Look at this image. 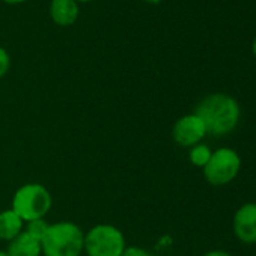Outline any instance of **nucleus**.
<instances>
[{
  "label": "nucleus",
  "mask_w": 256,
  "mask_h": 256,
  "mask_svg": "<svg viewBox=\"0 0 256 256\" xmlns=\"http://www.w3.org/2000/svg\"><path fill=\"white\" fill-rule=\"evenodd\" d=\"M0 256H8V253H6V252H2V250H0Z\"/></svg>",
  "instance_id": "aec40b11"
},
{
  "label": "nucleus",
  "mask_w": 256,
  "mask_h": 256,
  "mask_svg": "<svg viewBox=\"0 0 256 256\" xmlns=\"http://www.w3.org/2000/svg\"><path fill=\"white\" fill-rule=\"evenodd\" d=\"M240 156L228 148L212 152L210 162L204 168L205 178L212 186H226L234 181L240 172Z\"/></svg>",
  "instance_id": "39448f33"
},
{
  "label": "nucleus",
  "mask_w": 256,
  "mask_h": 256,
  "mask_svg": "<svg viewBox=\"0 0 256 256\" xmlns=\"http://www.w3.org/2000/svg\"><path fill=\"white\" fill-rule=\"evenodd\" d=\"M205 124L206 133L224 136L230 133L240 120V104L229 95L214 94L206 96L194 112Z\"/></svg>",
  "instance_id": "f257e3e1"
},
{
  "label": "nucleus",
  "mask_w": 256,
  "mask_h": 256,
  "mask_svg": "<svg viewBox=\"0 0 256 256\" xmlns=\"http://www.w3.org/2000/svg\"><path fill=\"white\" fill-rule=\"evenodd\" d=\"M253 54L256 56V38H254V41H253Z\"/></svg>",
  "instance_id": "a211bd4d"
},
{
  "label": "nucleus",
  "mask_w": 256,
  "mask_h": 256,
  "mask_svg": "<svg viewBox=\"0 0 256 256\" xmlns=\"http://www.w3.org/2000/svg\"><path fill=\"white\" fill-rule=\"evenodd\" d=\"M125 248V236L113 224H96L84 234V253L88 256H122Z\"/></svg>",
  "instance_id": "20e7f679"
},
{
  "label": "nucleus",
  "mask_w": 256,
  "mask_h": 256,
  "mask_svg": "<svg viewBox=\"0 0 256 256\" xmlns=\"http://www.w3.org/2000/svg\"><path fill=\"white\" fill-rule=\"evenodd\" d=\"M211 156H212V152L206 145L199 144L190 150V162H192V164H194L198 168H205L206 163L210 162Z\"/></svg>",
  "instance_id": "9b49d317"
},
{
  "label": "nucleus",
  "mask_w": 256,
  "mask_h": 256,
  "mask_svg": "<svg viewBox=\"0 0 256 256\" xmlns=\"http://www.w3.org/2000/svg\"><path fill=\"white\" fill-rule=\"evenodd\" d=\"M234 232L246 244L256 242V204L242 205L234 217Z\"/></svg>",
  "instance_id": "0eeeda50"
},
{
  "label": "nucleus",
  "mask_w": 256,
  "mask_h": 256,
  "mask_svg": "<svg viewBox=\"0 0 256 256\" xmlns=\"http://www.w3.org/2000/svg\"><path fill=\"white\" fill-rule=\"evenodd\" d=\"M122 256H154V254L150 253L148 250L142 248V247H136V246H130V247H128L126 246V248H125V252H124Z\"/></svg>",
  "instance_id": "4468645a"
},
{
  "label": "nucleus",
  "mask_w": 256,
  "mask_h": 256,
  "mask_svg": "<svg viewBox=\"0 0 256 256\" xmlns=\"http://www.w3.org/2000/svg\"><path fill=\"white\" fill-rule=\"evenodd\" d=\"M204 256H230L228 252H222V250H214V252H210Z\"/></svg>",
  "instance_id": "2eb2a0df"
},
{
  "label": "nucleus",
  "mask_w": 256,
  "mask_h": 256,
  "mask_svg": "<svg viewBox=\"0 0 256 256\" xmlns=\"http://www.w3.org/2000/svg\"><path fill=\"white\" fill-rule=\"evenodd\" d=\"M205 136V124L196 113L180 118L172 130L174 140L182 148H193L194 145H199Z\"/></svg>",
  "instance_id": "423d86ee"
},
{
  "label": "nucleus",
  "mask_w": 256,
  "mask_h": 256,
  "mask_svg": "<svg viewBox=\"0 0 256 256\" xmlns=\"http://www.w3.org/2000/svg\"><path fill=\"white\" fill-rule=\"evenodd\" d=\"M8 256H41L42 244L41 240L28 230H23L17 238L8 242Z\"/></svg>",
  "instance_id": "6e6552de"
},
{
  "label": "nucleus",
  "mask_w": 256,
  "mask_h": 256,
  "mask_svg": "<svg viewBox=\"0 0 256 256\" xmlns=\"http://www.w3.org/2000/svg\"><path fill=\"white\" fill-rule=\"evenodd\" d=\"M2 2L8 4V5H20V4H24L28 0H2Z\"/></svg>",
  "instance_id": "dca6fc26"
},
{
  "label": "nucleus",
  "mask_w": 256,
  "mask_h": 256,
  "mask_svg": "<svg viewBox=\"0 0 256 256\" xmlns=\"http://www.w3.org/2000/svg\"><path fill=\"white\" fill-rule=\"evenodd\" d=\"M24 226L26 223L12 208L2 211L0 212V241L11 242L24 230Z\"/></svg>",
  "instance_id": "9d476101"
},
{
  "label": "nucleus",
  "mask_w": 256,
  "mask_h": 256,
  "mask_svg": "<svg viewBox=\"0 0 256 256\" xmlns=\"http://www.w3.org/2000/svg\"><path fill=\"white\" fill-rule=\"evenodd\" d=\"M41 244L44 256H82L84 253V232L72 222L50 223Z\"/></svg>",
  "instance_id": "f03ea898"
},
{
  "label": "nucleus",
  "mask_w": 256,
  "mask_h": 256,
  "mask_svg": "<svg viewBox=\"0 0 256 256\" xmlns=\"http://www.w3.org/2000/svg\"><path fill=\"white\" fill-rule=\"evenodd\" d=\"M76 2L78 4V2H82V4H89V2H92V0H76Z\"/></svg>",
  "instance_id": "6ab92c4d"
},
{
  "label": "nucleus",
  "mask_w": 256,
  "mask_h": 256,
  "mask_svg": "<svg viewBox=\"0 0 256 256\" xmlns=\"http://www.w3.org/2000/svg\"><path fill=\"white\" fill-rule=\"evenodd\" d=\"M53 206L50 190L38 182H29L20 187L12 198V210L24 223L46 218Z\"/></svg>",
  "instance_id": "7ed1b4c3"
},
{
  "label": "nucleus",
  "mask_w": 256,
  "mask_h": 256,
  "mask_svg": "<svg viewBox=\"0 0 256 256\" xmlns=\"http://www.w3.org/2000/svg\"><path fill=\"white\" fill-rule=\"evenodd\" d=\"M48 226H50V223L46 218H38V220H32V222L26 223L24 230H28L29 234H32V235L38 236L40 240H42V236L46 235Z\"/></svg>",
  "instance_id": "f8f14e48"
},
{
  "label": "nucleus",
  "mask_w": 256,
  "mask_h": 256,
  "mask_svg": "<svg viewBox=\"0 0 256 256\" xmlns=\"http://www.w3.org/2000/svg\"><path fill=\"white\" fill-rule=\"evenodd\" d=\"M10 68H11V56H10L8 50L0 47V80L8 74Z\"/></svg>",
  "instance_id": "ddd939ff"
},
{
  "label": "nucleus",
  "mask_w": 256,
  "mask_h": 256,
  "mask_svg": "<svg viewBox=\"0 0 256 256\" xmlns=\"http://www.w3.org/2000/svg\"><path fill=\"white\" fill-rule=\"evenodd\" d=\"M80 10L76 0H52L50 4V17L52 20L62 28L72 26L78 18Z\"/></svg>",
  "instance_id": "1a4fd4ad"
},
{
  "label": "nucleus",
  "mask_w": 256,
  "mask_h": 256,
  "mask_svg": "<svg viewBox=\"0 0 256 256\" xmlns=\"http://www.w3.org/2000/svg\"><path fill=\"white\" fill-rule=\"evenodd\" d=\"M146 4H151V5H157V4H162L163 0H145Z\"/></svg>",
  "instance_id": "f3484780"
}]
</instances>
